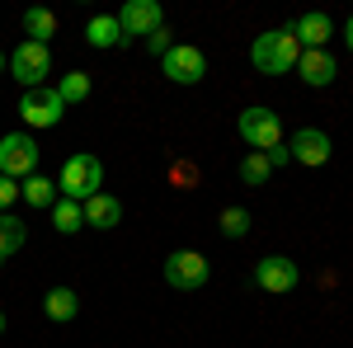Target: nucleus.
I'll return each instance as SVG.
<instances>
[{"instance_id":"1","label":"nucleus","mask_w":353,"mask_h":348,"mask_svg":"<svg viewBox=\"0 0 353 348\" xmlns=\"http://www.w3.org/2000/svg\"><path fill=\"white\" fill-rule=\"evenodd\" d=\"M297 57H301V43L292 38V28H269V33H259L254 48H250L254 71H264V76H288V71H297Z\"/></svg>"},{"instance_id":"11","label":"nucleus","mask_w":353,"mask_h":348,"mask_svg":"<svg viewBox=\"0 0 353 348\" xmlns=\"http://www.w3.org/2000/svg\"><path fill=\"white\" fill-rule=\"evenodd\" d=\"M297 71H301V81L311 85V90H325L334 76H339V61L325 52V48H301V57H297Z\"/></svg>"},{"instance_id":"17","label":"nucleus","mask_w":353,"mask_h":348,"mask_svg":"<svg viewBox=\"0 0 353 348\" xmlns=\"http://www.w3.org/2000/svg\"><path fill=\"white\" fill-rule=\"evenodd\" d=\"M28 240V226L19 221V216H10V212H0V259H10V254H19Z\"/></svg>"},{"instance_id":"8","label":"nucleus","mask_w":353,"mask_h":348,"mask_svg":"<svg viewBox=\"0 0 353 348\" xmlns=\"http://www.w3.org/2000/svg\"><path fill=\"white\" fill-rule=\"evenodd\" d=\"M208 259L198 254V249H174L170 259H165V283L170 287H179V292H198L203 283H208Z\"/></svg>"},{"instance_id":"9","label":"nucleus","mask_w":353,"mask_h":348,"mask_svg":"<svg viewBox=\"0 0 353 348\" xmlns=\"http://www.w3.org/2000/svg\"><path fill=\"white\" fill-rule=\"evenodd\" d=\"M161 24H165V14H161L156 0H128V5L118 10V28H123L128 43H132V38H151Z\"/></svg>"},{"instance_id":"2","label":"nucleus","mask_w":353,"mask_h":348,"mask_svg":"<svg viewBox=\"0 0 353 348\" xmlns=\"http://www.w3.org/2000/svg\"><path fill=\"white\" fill-rule=\"evenodd\" d=\"M61 198H71V203H85V198H94V193H104V161L99 156H71V161L61 165Z\"/></svg>"},{"instance_id":"7","label":"nucleus","mask_w":353,"mask_h":348,"mask_svg":"<svg viewBox=\"0 0 353 348\" xmlns=\"http://www.w3.org/2000/svg\"><path fill=\"white\" fill-rule=\"evenodd\" d=\"M161 71H165V81H174V85H198L208 76V57L198 52L193 43H174L161 57Z\"/></svg>"},{"instance_id":"20","label":"nucleus","mask_w":353,"mask_h":348,"mask_svg":"<svg viewBox=\"0 0 353 348\" xmlns=\"http://www.w3.org/2000/svg\"><path fill=\"white\" fill-rule=\"evenodd\" d=\"M24 33H28V43H43V48H48V38L57 33V14L52 10H28L24 14Z\"/></svg>"},{"instance_id":"26","label":"nucleus","mask_w":353,"mask_h":348,"mask_svg":"<svg viewBox=\"0 0 353 348\" xmlns=\"http://www.w3.org/2000/svg\"><path fill=\"white\" fill-rule=\"evenodd\" d=\"M170 179H174V184H189V188H193L198 170H193V165H174V170H170Z\"/></svg>"},{"instance_id":"29","label":"nucleus","mask_w":353,"mask_h":348,"mask_svg":"<svg viewBox=\"0 0 353 348\" xmlns=\"http://www.w3.org/2000/svg\"><path fill=\"white\" fill-rule=\"evenodd\" d=\"M0 334H5V311H0Z\"/></svg>"},{"instance_id":"19","label":"nucleus","mask_w":353,"mask_h":348,"mask_svg":"<svg viewBox=\"0 0 353 348\" xmlns=\"http://www.w3.org/2000/svg\"><path fill=\"white\" fill-rule=\"evenodd\" d=\"M52 226L61 231V236H76V231L85 226V207L71 203V198H57L52 203Z\"/></svg>"},{"instance_id":"13","label":"nucleus","mask_w":353,"mask_h":348,"mask_svg":"<svg viewBox=\"0 0 353 348\" xmlns=\"http://www.w3.org/2000/svg\"><path fill=\"white\" fill-rule=\"evenodd\" d=\"M292 38H297L306 52L311 48H325L330 38H334V19H330L325 10H311V14H301L297 24H292Z\"/></svg>"},{"instance_id":"16","label":"nucleus","mask_w":353,"mask_h":348,"mask_svg":"<svg viewBox=\"0 0 353 348\" xmlns=\"http://www.w3.org/2000/svg\"><path fill=\"white\" fill-rule=\"evenodd\" d=\"M19 198H24L28 207H48V212H52V203H57V184H52V179H43V174H28L24 184H19Z\"/></svg>"},{"instance_id":"23","label":"nucleus","mask_w":353,"mask_h":348,"mask_svg":"<svg viewBox=\"0 0 353 348\" xmlns=\"http://www.w3.org/2000/svg\"><path fill=\"white\" fill-rule=\"evenodd\" d=\"M221 236L245 240V236H250V212H245V207H221Z\"/></svg>"},{"instance_id":"27","label":"nucleus","mask_w":353,"mask_h":348,"mask_svg":"<svg viewBox=\"0 0 353 348\" xmlns=\"http://www.w3.org/2000/svg\"><path fill=\"white\" fill-rule=\"evenodd\" d=\"M344 38H349V52H353V14H349V24H344Z\"/></svg>"},{"instance_id":"15","label":"nucleus","mask_w":353,"mask_h":348,"mask_svg":"<svg viewBox=\"0 0 353 348\" xmlns=\"http://www.w3.org/2000/svg\"><path fill=\"white\" fill-rule=\"evenodd\" d=\"M85 43H90V48H123L128 38H123V28H118V14H94V19L85 24Z\"/></svg>"},{"instance_id":"18","label":"nucleus","mask_w":353,"mask_h":348,"mask_svg":"<svg viewBox=\"0 0 353 348\" xmlns=\"http://www.w3.org/2000/svg\"><path fill=\"white\" fill-rule=\"evenodd\" d=\"M43 311H48L52 320H76V311H81V296L71 292V287H52V292L43 296Z\"/></svg>"},{"instance_id":"4","label":"nucleus","mask_w":353,"mask_h":348,"mask_svg":"<svg viewBox=\"0 0 353 348\" xmlns=\"http://www.w3.org/2000/svg\"><path fill=\"white\" fill-rule=\"evenodd\" d=\"M10 71H14V81L24 85V90H38V85H48V76H52V52L43 43H19L10 52Z\"/></svg>"},{"instance_id":"28","label":"nucleus","mask_w":353,"mask_h":348,"mask_svg":"<svg viewBox=\"0 0 353 348\" xmlns=\"http://www.w3.org/2000/svg\"><path fill=\"white\" fill-rule=\"evenodd\" d=\"M5 66H10V57H5V52H0V71H5Z\"/></svg>"},{"instance_id":"10","label":"nucleus","mask_w":353,"mask_h":348,"mask_svg":"<svg viewBox=\"0 0 353 348\" xmlns=\"http://www.w3.org/2000/svg\"><path fill=\"white\" fill-rule=\"evenodd\" d=\"M254 283H259L264 292L283 296V292H292V287L301 283V268L292 264L288 254H269V259H259V264H254Z\"/></svg>"},{"instance_id":"6","label":"nucleus","mask_w":353,"mask_h":348,"mask_svg":"<svg viewBox=\"0 0 353 348\" xmlns=\"http://www.w3.org/2000/svg\"><path fill=\"white\" fill-rule=\"evenodd\" d=\"M61 113H66V104H61V94H57L52 85H38V90H24V99H19V118H24L28 127H57L61 123Z\"/></svg>"},{"instance_id":"25","label":"nucleus","mask_w":353,"mask_h":348,"mask_svg":"<svg viewBox=\"0 0 353 348\" xmlns=\"http://www.w3.org/2000/svg\"><path fill=\"white\" fill-rule=\"evenodd\" d=\"M14 198H19V184L0 174V212H10V203H14Z\"/></svg>"},{"instance_id":"21","label":"nucleus","mask_w":353,"mask_h":348,"mask_svg":"<svg viewBox=\"0 0 353 348\" xmlns=\"http://www.w3.org/2000/svg\"><path fill=\"white\" fill-rule=\"evenodd\" d=\"M269 174H273V165H269V156H264V151H250V156L241 161V184L264 188V184H269Z\"/></svg>"},{"instance_id":"24","label":"nucleus","mask_w":353,"mask_h":348,"mask_svg":"<svg viewBox=\"0 0 353 348\" xmlns=\"http://www.w3.org/2000/svg\"><path fill=\"white\" fill-rule=\"evenodd\" d=\"M146 48H151V52H156V57H165V52H170V48H174V43H170V28H156V33H151V38H146Z\"/></svg>"},{"instance_id":"14","label":"nucleus","mask_w":353,"mask_h":348,"mask_svg":"<svg viewBox=\"0 0 353 348\" xmlns=\"http://www.w3.org/2000/svg\"><path fill=\"white\" fill-rule=\"evenodd\" d=\"M81 207H85V226H94V231H113L123 221V203L113 193H94V198H85Z\"/></svg>"},{"instance_id":"3","label":"nucleus","mask_w":353,"mask_h":348,"mask_svg":"<svg viewBox=\"0 0 353 348\" xmlns=\"http://www.w3.org/2000/svg\"><path fill=\"white\" fill-rule=\"evenodd\" d=\"M0 174H5V179H28V174H38V141L28 132L0 136Z\"/></svg>"},{"instance_id":"12","label":"nucleus","mask_w":353,"mask_h":348,"mask_svg":"<svg viewBox=\"0 0 353 348\" xmlns=\"http://www.w3.org/2000/svg\"><path fill=\"white\" fill-rule=\"evenodd\" d=\"M288 156L297 165H325L330 161V136L321 127H301L292 141H288Z\"/></svg>"},{"instance_id":"22","label":"nucleus","mask_w":353,"mask_h":348,"mask_svg":"<svg viewBox=\"0 0 353 348\" xmlns=\"http://www.w3.org/2000/svg\"><path fill=\"white\" fill-rule=\"evenodd\" d=\"M57 94H61V104H81V99H90V76L85 71H71V76H61V85H57Z\"/></svg>"},{"instance_id":"5","label":"nucleus","mask_w":353,"mask_h":348,"mask_svg":"<svg viewBox=\"0 0 353 348\" xmlns=\"http://www.w3.org/2000/svg\"><path fill=\"white\" fill-rule=\"evenodd\" d=\"M236 127H241L250 151H273V146H283V123H278L273 108H245Z\"/></svg>"}]
</instances>
